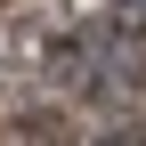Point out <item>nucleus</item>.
<instances>
[{"instance_id":"obj_1","label":"nucleus","mask_w":146,"mask_h":146,"mask_svg":"<svg viewBox=\"0 0 146 146\" xmlns=\"http://www.w3.org/2000/svg\"><path fill=\"white\" fill-rule=\"evenodd\" d=\"M122 8H130V16H146V0H122Z\"/></svg>"}]
</instances>
